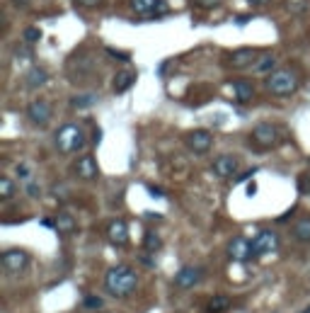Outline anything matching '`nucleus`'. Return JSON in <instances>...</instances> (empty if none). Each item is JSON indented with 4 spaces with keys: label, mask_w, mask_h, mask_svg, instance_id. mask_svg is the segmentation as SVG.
<instances>
[{
    "label": "nucleus",
    "mask_w": 310,
    "mask_h": 313,
    "mask_svg": "<svg viewBox=\"0 0 310 313\" xmlns=\"http://www.w3.org/2000/svg\"><path fill=\"white\" fill-rule=\"evenodd\" d=\"M136 286H138V274L129 265H114V267L107 270V274H104V289H107V294L114 296V299L131 296L136 291Z\"/></svg>",
    "instance_id": "f257e3e1"
},
{
    "label": "nucleus",
    "mask_w": 310,
    "mask_h": 313,
    "mask_svg": "<svg viewBox=\"0 0 310 313\" xmlns=\"http://www.w3.org/2000/svg\"><path fill=\"white\" fill-rule=\"evenodd\" d=\"M54 143H56V148L61 153H78V151H83L87 139H85V131L83 126H78V124H73V121H68V124H63V126H58L56 134H54Z\"/></svg>",
    "instance_id": "f03ea898"
},
{
    "label": "nucleus",
    "mask_w": 310,
    "mask_h": 313,
    "mask_svg": "<svg viewBox=\"0 0 310 313\" xmlns=\"http://www.w3.org/2000/svg\"><path fill=\"white\" fill-rule=\"evenodd\" d=\"M267 90L272 92V95H276V97H288V95H293L298 85H301V80H298V73L296 71H291V68H276L274 73H269V78H267Z\"/></svg>",
    "instance_id": "7ed1b4c3"
},
{
    "label": "nucleus",
    "mask_w": 310,
    "mask_h": 313,
    "mask_svg": "<svg viewBox=\"0 0 310 313\" xmlns=\"http://www.w3.org/2000/svg\"><path fill=\"white\" fill-rule=\"evenodd\" d=\"M252 139L262 148H274L276 143L281 141V129L274 121H259L252 129Z\"/></svg>",
    "instance_id": "20e7f679"
},
{
    "label": "nucleus",
    "mask_w": 310,
    "mask_h": 313,
    "mask_svg": "<svg viewBox=\"0 0 310 313\" xmlns=\"http://www.w3.org/2000/svg\"><path fill=\"white\" fill-rule=\"evenodd\" d=\"M51 114H54V107H51V102L46 97H34L27 105V119L32 124H36V126L49 124Z\"/></svg>",
    "instance_id": "39448f33"
},
{
    "label": "nucleus",
    "mask_w": 310,
    "mask_h": 313,
    "mask_svg": "<svg viewBox=\"0 0 310 313\" xmlns=\"http://www.w3.org/2000/svg\"><path fill=\"white\" fill-rule=\"evenodd\" d=\"M279 248V235L269 228H262L257 231V235L252 238V255L259 257V255H267V253H274Z\"/></svg>",
    "instance_id": "423d86ee"
},
{
    "label": "nucleus",
    "mask_w": 310,
    "mask_h": 313,
    "mask_svg": "<svg viewBox=\"0 0 310 313\" xmlns=\"http://www.w3.org/2000/svg\"><path fill=\"white\" fill-rule=\"evenodd\" d=\"M0 262H2V270L10 272V274H20L25 267L29 265V255L20 248H7L2 255H0Z\"/></svg>",
    "instance_id": "0eeeda50"
},
{
    "label": "nucleus",
    "mask_w": 310,
    "mask_h": 313,
    "mask_svg": "<svg viewBox=\"0 0 310 313\" xmlns=\"http://www.w3.org/2000/svg\"><path fill=\"white\" fill-rule=\"evenodd\" d=\"M226 253L233 262H247V260L254 257L252 255V240H247L245 235H235V238H230Z\"/></svg>",
    "instance_id": "6e6552de"
},
{
    "label": "nucleus",
    "mask_w": 310,
    "mask_h": 313,
    "mask_svg": "<svg viewBox=\"0 0 310 313\" xmlns=\"http://www.w3.org/2000/svg\"><path fill=\"white\" fill-rule=\"evenodd\" d=\"M184 146L192 151V153H206L211 146H213V134L211 131H206V129H194V131H189L187 136H184Z\"/></svg>",
    "instance_id": "1a4fd4ad"
},
{
    "label": "nucleus",
    "mask_w": 310,
    "mask_h": 313,
    "mask_svg": "<svg viewBox=\"0 0 310 313\" xmlns=\"http://www.w3.org/2000/svg\"><path fill=\"white\" fill-rule=\"evenodd\" d=\"M228 68L233 71H245V68H252L254 61H257V49H250V46H242V49H235L233 54H228L226 58Z\"/></svg>",
    "instance_id": "9d476101"
},
{
    "label": "nucleus",
    "mask_w": 310,
    "mask_h": 313,
    "mask_svg": "<svg viewBox=\"0 0 310 313\" xmlns=\"http://www.w3.org/2000/svg\"><path fill=\"white\" fill-rule=\"evenodd\" d=\"M213 172L221 177V180H228V177H233L235 172L240 170V158L238 156H233V153H221L218 158H213Z\"/></svg>",
    "instance_id": "9b49d317"
},
{
    "label": "nucleus",
    "mask_w": 310,
    "mask_h": 313,
    "mask_svg": "<svg viewBox=\"0 0 310 313\" xmlns=\"http://www.w3.org/2000/svg\"><path fill=\"white\" fill-rule=\"evenodd\" d=\"M204 279V270L197 265H184L177 274H174V284L179 289H194Z\"/></svg>",
    "instance_id": "f8f14e48"
},
{
    "label": "nucleus",
    "mask_w": 310,
    "mask_h": 313,
    "mask_svg": "<svg viewBox=\"0 0 310 313\" xmlns=\"http://www.w3.org/2000/svg\"><path fill=\"white\" fill-rule=\"evenodd\" d=\"M107 238H109V243H114V245H126V240H129V226H126V221L124 219H112L107 224Z\"/></svg>",
    "instance_id": "ddd939ff"
},
{
    "label": "nucleus",
    "mask_w": 310,
    "mask_h": 313,
    "mask_svg": "<svg viewBox=\"0 0 310 313\" xmlns=\"http://www.w3.org/2000/svg\"><path fill=\"white\" fill-rule=\"evenodd\" d=\"M73 172L78 175V180H95L97 177V160L92 158V156H83V158H78L75 160V165H73Z\"/></svg>",
    "instance_id": "4468645a"
},
{
    "label": "nucleus",
    "mask_w": 310,
    "mask_h": 313,
    "mask_svg": "<svg viewBox=\"0 0 310 313\" xmlns=\"http://www.w3.org/2000/svg\"><path fill=\"white\" fill-rule=\"evenodd\" d=\"M136 71H131V68H124V71H116V76H114L112 80V90L116 95H124L126 90H131L134 83H136Z\"/></svg>",
    "instance_id": "2eb2a0df"
},
{
    "label": "nucleus",
    "mask_w": 310,
    "mask_h": 313,
    "mask_svg": "<svg viewBox=\"0 0 310 313\" xmlns=\"http://www.w3.org/2000/svg\"><path fill=\"white\" fill-rule=\"evenodd\" d=\"M129 2H131V10L143 17H150V15L165 10V0H129Z\"/></svg>",
    "instance_id": "dca6fc26"
},
{
    "label": "nucleus",
    "mask_w": 310,
    "mask_h": 313,
    "mask_svg": "<svg viewBox=\"0 0 310 313\" xmlns=\"http://www.w3.org/2000/svg\"><path fill=\"white\" fill-rule=\"evenodd\" d=\"M46 83H49V73L41 66H32L27 73H25V85L29 90H39V87H44Z\"/></svg>",
    "instance_id": "f3484780"
},
{
    "label": "nucleus",
    "mask_w": 310,
    "mask_h": 313,
    "mask_svg": "<svg viewBox=\"0 0 310 313\" xmlns=\"http://www.w3.org/2000/svg\"><path fill=\"white\" fill-rule=\"evenodd\" d=\"M233 95H235V100L242 102V105L252 102V97H254L252 80H247V78H238V80H233Z\"/></svg>",
    "instance_id": "a211bd4d"
},
{
    "label": "nucleus",
    "mask_w": 310,
    "mask_h": 313,
    "mask_svg": "<svg viewBox=\"0 0 310 313\" xmlns=\"http://www.w3.org/2000/svg\"><path fill=\"white\" fill-rule=\"evenodd\" d=\"M274 68H276V56H274V54H262V56H257V61H254V66H252V71L257 76L274 73Z\"/></svg>",
    "instance_id": "6ab92c4d"
},
{
    "label": "nucleus",
    "mask_w": 310,
    "mask_h": 313,
    "mask_svg": "<svg viewBox=\"0 0 310 313\" xmlns=\"http://www.w3.org/2000/svg\"><path fill=\"white\" fill-rule=\"evenodd\" d=\"M293 235H296V240H301V243H310V216H301V219H296V224H293Z\"/></svg>",
    "instance_id": "aec40b11"
},
{
    "label": "nucleus",
    "mask_w": 310,
    "mask_h": 313,
    "mask_svg": "<svg viewBox=\"0 0 310 313\" xmlns=\"http://www.w3.org/2000/svg\"><path fill=\"white\" fill-rule=\"evenodd\" d=\"M54 228L58 233H73L75 231V219L70 214H58V216H54Z\"/></svg>",
    "instance_id": "412c9836"
},
{
    "label": "nucleus",
    "mask_w": 310,
    "mask_h": 313,
    "mask_svg": "<svg viewBox=\"0 0 310 313\" xmlns=\"http://www.w3.org/2000/svg\"><path fill=\"white\" fill-rule=\"evenodd\" d=\"M95 102H97V95H95V92H85V95H75V97H70V105H73V107H78V110L92 107Z\"/></svg>",
    "instance_id": "4be33fe9"
},
{
    "label": "nucleus",
    "mask_w": 310,
    "mask_h": 313,
    "mask_svg": "<svg viewBox=\"0 0 310 313\" xmlns=\"http://www.w3.org/2000/svg\"><path fill=\"white\" fill-rule=\"evenodd\" d=\"M12 197H15V182H12L7 175H2V177H0V199L10 201Z\"/></svg>",
    "instance_id": "5701e85b"
},
{
    "label": "nucleus",
    "mask_w": 310,
    "mask_h": 313,
    "mask_svg": "<svg viewBox=\"0 0 310 313\" xmlns=\"http://www.w3.org/2000/svg\"><path fill=\"white\" fill-rule=\"evenodd\" d=\"M228 306H230V299H228L226 294H216L208 301V313H221V311H226Z\"/></svg>",
    "instance_id": "b1692460"
},
{
    "label": "nucleus",
    "mask_w": 310,
    "mask_h": 313,
    "mask_svg": "<svg viewBox=\"0 0 310 313\" xmlns=\"http://www.w3.org/2000/svg\"><path fill=\"white\" fill-rule=\"evenodd\" d=\"M143 245H145V250H148V253H155V250H160V248H163V238H160L158 233L148 231V233H145V240H143Z\"/></svg>",
    "instance_id": "393cba45"
},
{
    "label": "nucleus",
    "mask_w": 310,
    "mask_h": 313,
    "mask_svg": "<svg viewBox=\"0 0 310 313\" xmlns=\"http://www.w3.org/2000/svg\"><path fill=\"white\" fill-rule=\"evenodd\" d=\"M39 39H41V29H36V27L25 29V41H27V44H36Z\"/></svg>",
    "instance_id": "a878e982"
},
{
    "label": "nucleus",
    "mask_w": 310,
    "mask_h": 313,
    "mask_svg": "<svg viewBox=\"0 0 310 313\" xmlns=\"http://www.w3.org/2000/svg\"><path fill=\"white\" fill-rule=\"evenodd\" d=\"M85 309H102V299L87 294V296H85Z\"/></svg>",
    "instance_id": "bb28decb"
},
{
    "label": "nucleus",
    "mask_w": 310,
    "mask_h": 313,
    "mask_svg": "<svg viewBox=\"0 0 310 313\" xmlns=\"http://www.w3.org/2000/svg\"><path fill=\"white\" fill-rule=\"evenodd\" d=\"M199 7H204V10H213V7H218L223 0H194Z\"/></svg>",
    "instance_id": "cd10ccee"
},
{
    "label": "nucleus",
    "mask_w": 310,
    "mask_h": 313,
    "mask_svg": "<svg viewBox=\"0 0 310 313\" xmlns=\"http://www.w3.org/2000/svg\"><path fill=\"white\" fill-rule=\"evenodd\" d=\"M27 195L29 197H39V195H41V187H39L34 180H27Z\"/></svg>",
    "instance_id": "c85d7f7f"
},
{
    "label": "nucleus",
    "mask_w": 310,
    "mask_h": 313,
    "mask_svg": "<svg viewBox=\"0 0 310 313\" xmlns=\"http://www.w3.org/2000/svg\"><path fill=\"white\" fill-rule=\"evenodd\" d=\"M75 5H78V7H87V10H90V7H100V5H102V0H75Z\"/></svg>",
    "instance_id": "c756f323"
},
{
    "label": "nucleus",
    "mask_w": 310,
    "mask_h": 313,
    "mask_svg": "<svg viewBox=\"0 0 310 313\" xmlns=\"http://www.w3.org/2000/svg\"><path fill=\"white\" fill-rule=\"evenodd\" d=\"M29 56H32V51H29L27 46H22V49L17 46V49H15V58H17V61H25V58H29Z\"/></svg>",
    "instance_id": "7c9ffc66"
},
{
    "label": "nucleus",
    "mask_w": 310,
    "mask_h": 313,
    "mask_svg": "<svg viewBox=\"0 0 310 313\" xmlns=\"http://www.w3.org/2000/svg\"><path fill=\"white\" fill-rule=\"evenodd\" d=\"M107 54L114 58H121V61H129V54H126V51H116V49H109V46H107Z\"/></svg>",
    "instance_id": "2f4dec72"
},
{
    "label": "nucleus",
    "mask_w": 310,
    "mask_h": 313,
    "mask_svg": "<svg viewBox=\"0 0 310 313\" xmlns=\"http://www.w3.org/2000/svg\"><path fill=\"white\" fill-rule=\"evenodd\" d=\"M17 175H20V177H25V180H29V168H27V165H17Z\"/></svg>",
    "instance_id": "473e14b6"
},
{
    "label": "nucleus",
    "mask_w": 310,
    "mask_h": 313,
    "mask_svg": "<svg viewBox=\"0 0 310 313\" xmlns=\"http://www.w3.org/2000/svg\"><path fill=\"white\" fill-rule=\"evenodd\" d=\"M148 192H150V195H155V197H165V192H163L160 187H153V185H148Z\"/></svg>",
    "instance_id": "72a5a7b5"
},
{
    "label": "nucleus",
    "mask_w": 310,
    "mask_h": 313,
    "mask_svg": "<svg viewBox=\"0 0 310 313\" xmlns=\"http://www.w3.org/2000/svg\"><path fill=\"white\" fill-rule=\"evenodd\" d=\"M12 2H15L17 7H27V5H29V0H12Z\"/></svg>",
    "instance_id": "f704fd0d"
},
{
    "label": "nucleus",
    "mask_w": 310,
    "mask_h": 313,
    "mask_svg": "<svg viewBox=\"0 0 310 313\" xmlns=\"http://www.w3.org/2000/svg\"><path fill=\"white\" fill-rule=\"evenodd\" d=\"M254 192H257V185H254V182H252V185H250V187H247V195H250V197H252Z\"/></svg>",
    "instance_id": "c9c22d12"
},
{
    "label": "nucleus",
    "mask_w": 310,
    "mask_h": 313,
    "mask_svg": "<svg viewBox=\"0 0 310 313\" xmlns=\"http://www.w3.org/2000/svg\"><path fill=\"white\" fill-rule=\"evenodd\" d=\"M250 2H252V5H264L267 0H250Z\"/></svg>",
    "instance_id": "e433bc0d"
},
{
    "label": "nucleus",
    "mask_w": 310,
    "mask_h": 313,
    "mask_svg": "<svg viewBox=\"0 0 310 313\" xmlns=\"http://www.w3.org/2000/svg\"><path fill=\"white\" fill-rule=\"evenodd\" d=\"M301 313H310V306H308V309H303V311H301Z\"/></svg>",
    "instance_id": "4c0bfd02"
}]
</instances>
